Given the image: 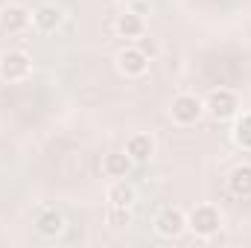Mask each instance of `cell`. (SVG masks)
Here are the masks:
<instances>
[{"instance_id": "1", "label": "cell", "mask_w": 251, "mask_h": 248, "mask_svg": "<svg viewBox=\"0 0 251 248\" xmlns=\"http://www.w3.org/2000/svg\"><path fill=\"white\" fill-rule=\"evenodd\" d=\"M219 228H222V213L216 204H196L187 213V231L201 240H210Z\"/></svg>"}, {"instance_id": "2", "label": "cell", "mask_w": 251, "mask_h": 248, "mask_svg": "<svg viewBox=\"0 0 251 248\" xmlns=\"http://www.w3.org/2000/svg\"><path fill=\"white\" fill-rule=\"evenodd\" d=\"M240 111V97L231 88H213L204 99V114L216 117V120H231Z\"/></svg>"}, {"instance_id": "3", "label": "cell", "mask_w": 251, "mask_h": 248, "mask_svg": "<svg viewBox=\"0 0 251 248\" xmlns=\"http://www.w3.org/2000/svg\"><path fill=\"white\" fill-rule=\"evenodd\" d=\"M170 117L178 125H193L204 117V99H199L196 94H178L170 102Z\"/></svg>"}, {"instance_id": "4", "label": "cell", "mask_w": 251, "mask_h": 248, "mask_svg": "<svg viewBox=\"0 0 251 248\" xmlns=\"http://www.w3.org/2000/svg\"><path fill=\"white\" fill-rule=\"evenodd\" d=\"M32 73V59L24 50H6L0 53V79L3 82H24Z\"/></svg>"}, {"instance_id": "5", "label": "cell", "mask_w": 251, "mask_h": 248, "mask_svg": "<svg viewBox=\"0 0 251 248\" xmlns=\"http://www.w3.org/2000/svg\"><path fill=\"white\" fill-rule=\"evenodd\" d=\"M155 231L164 240H178L187 231V213L181 207H161L155 216Z\"/></svg>"}, {"instance_id": "6", "label": "cell", "mask_w": 251, "mask_h": 248, "mask_svg": "<svg viewBox=\"0 0 251 248\" xmlns=\"http://www.w3.org/2000/svg\"><path fill=\"white\" fill-rule=\"evenodd\" d=\"M29 24H32V12H29L26 6L9 3V6L0 9V29H3L6 35H21V32L29 29Z\"/></svg>"}, {"instance_id": "7", "label": "cell", "mask_w": 251, "mask_h": 248, "mask_svg": "<svg viewBox=\"0 0 251 248\" xmlns=\"http://www.w3.org/2000/svg\"><path fill=\"white\" fill-rule=\"evenodd\" d=\"M114 62H117V70L126 79H137L149 70V56L143 53V47H123Z\"/></svg>"}, {"instance_id": "8", "label": "cell", "mask_w": 251, "mask_h": 248, "mask_svg": "<svg viewBox=\"0 0 251 248\" xmlns=\"http://www.w3.org/2000/svg\"><path fill=\"white\" fill-rule=\"evenodd\" d=\"M62 24H64V9L62 6H56V3H41V6L32 9V26H35L38 32H44V35L62 29Z\"/></svg>"}, {"instance_id": "9", "label": "cell", "mask_w": 251, "mask_h": 248, "mask_svg": "<svg viewBox=\"0 0 251 248\" xmlns=\"http://www.w3.org/2000/svg\"><path fill=\"white\" fill-rule=\"evenodd\" d=\"M105 198H108V207H131L137 201V190L128 178H114L108 193H105Z\"/></svg>"}, {"instance_id": "10", "label": "cell", "mask_w": 251, "mask_h": 248, "mask_svg": "<svg viewBox=\"0 0 251 248\" xmlns=\"http://www.w3.org/2000/svg\"><path fill=\"white\" fill-rule=\"evenodd\" d=\"M35 231H38L41 237H47V240L59 237V234L64 231V216L59 213V210H53V207L38 210V216H35Z\"/></svg>"}, {"instance_id": "11", "label": "cell", "mask_w": 251, "mask_h": 248, "mask_svg": "<svg viewBox=\"0 0 251 248\" xmlns=\"http://www.w3.org/2000/svg\"><path fill=\"white\" fill-rule=\"evenodd\" d=\"M114 29H117V35H120V38H140V35L146 32L143 15H140V12H131V9H126L123 15H117V21H114Z\"/></svg>"}, {"instance_id": "12", "label": "cell", "mask_w": 251, "mask_h": 248, "mask_svg": "<svg viewBox=\"0 0 251 248\" xmlns=\"http://www.w3.org/2000/svg\"><path fill=\"white\" fill-rule=\"evenodd\" d=\"M126 155L134 161V164H143L155 155V140L149 134H131L126 140Z\"/></svg>"}, {"instance_id": "13", "label": "cell", "mask_w": 251, "mask_h": 248, "mask_svg": "<svg viewBox=\"0 0 251 248\" xmlns=\"http://www.w3.org/2000/svg\"><path fill=\"white\" fill-rule=\"evenodd\" d=\"M131 167H134V161H131L126 152H108V155L102 158V173H105V178H128Z\"/></svg>"}, {"instance_id": "14", "label": "cell", "mask_w": 251, "mask_h": 248, "mask_svg": "<svg viewBox=\"0 0 251 248\" xmlns=\"http://www.w3.org/2000/svg\"><path fill=\"white\" fill-rule=\"evenodd\" d=\"M228 190L237 198H251V164H240L228 175Z\"/></svg>"}, {"instance_id": "15", "label": "cell", "mask_w": 251, "mask_h": 248, "mask_svg": "<svg viewBox=\"0 0 251 248\" xmlns=\"http://www.w3.org/2000/svg\"><path fill=\"white\" fill-rule=\"evenodd\" d=\"M234 140H237L240 146L251 149V114H243V117L237 120V128H234Z\"/></svg>"}, {"instance_id": "16", "label": "cell", "mask_w": 251, "mask_h": 248, "mask_svg": "<svg viewBox=\"0 0 251 248\" xmlns=\"http://www.w3.org/2000/svg\"><path fill=\"white\" fill-rule=\"evenodd\" d=\"M108 222H111L114 228L131 225V207H108Z\"/></svg>"}]
</instances>
